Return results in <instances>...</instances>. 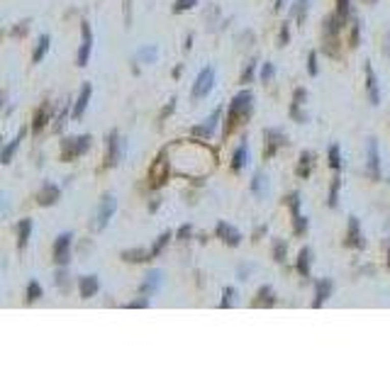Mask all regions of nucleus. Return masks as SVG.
Masks as SVG:
<instances>
[{
    "instance_id": "c9c22d12",
    "label": "nucleus",
    "mask_w": 390,
    "mask_h": 365,
    "mask_svg": "<svg viewBox=\"0 0 390 365\" xmlns=\"http://www.w3.org/2000/svg\"><path fill=\"white\" fill-rule=\"evenodd\" d=\"M285 254H288V243L273 241V258H276V263H285Z\"/></svg>"
},
{
    "instance_id": "aec40b11",
    "label": "nucleus",
    "mask_w": 390,
    "mask_h": 365,
    "mask_svg": "<svg viewBox=\"0 0 390 365\" xmlns=\"http://www.w3.org/2000/svg\"><path fill=\"white\" fill-rule=\"evenodd\" d=\"M159 285H161V270H149L144 275V283H142L139 292L142 295H154L156 290H159Z\"/></svg>"
},
{
    "instance_id": "864d4df0",
    "label": "nucleus",
    "mask_w": 390,
    "mask_h": 365,
    "mask_svg": "<svg viewBox=\"0 0 390 365\" xmlns=\"http://www.w3.org/2000/svg\"><path fill=\"white\" fill-rule=\"evenodd\" d=\"M24 32H27V22H22V27H15V30H12L15 37H17V34H24Z\"/></svg>"
},
{
    "instance_id": "8fccbe9b",
    "label": "nucleus",
    "mask_w": 390,
    "mask_h": 365,
    "mask_svg": "<svg viewBox=\"0 0 390 365\" xmlns=\"http://www.w3.org/2000/svg\"><path fill=\"white\" fill-rule=\"evenodd\" d=\"M288 37H290V24H283L280 27V46L288 44Z\"/></svg>"
},
{
    "instance_id": "6e6d98bb",
    "label": "nucleus",
    "mask_w": 390,
    "mask_h": 365,
    "mask_svg": "<svg viewBox=\"0 0 390 365\" xmlns=\"http://www.w3.org/2000/svg\"><path fill=\"white\" fill-rule=\"evenodd\" d=\"M190 46H193V34H188V39H186V51H188Z\"/></svg>"
},
{
    "instance_id": "473e14b6",
    "label": "nucleus",
    "mask_w": 390,
    "mask_h": 365,
    "mask_svg": "<svg viewBox=\"0 0 390 365\" xmlns=\"http://www.w3.org/2000/svg\"><path fill=\"white\" fill-rule=\"evenodd\" d=\"M156 56H159V49H156V46H144V49H139V51H137V59H139V61H144V64L156 61Z\"/></svg>"
},
{
    "instance_id": "4c0bfd02",
    "label": "nucleus",
    "mask_w": 390,
    "mask_h": 365,
    "mask_svg": "<svg viewBox=\"0 0 390 365\" xmlns=\"http://www.w3.org/2000/svg\"><path fill=\"white\" fill-rule=\"evenodd\" d=\"M44 295V290H42V285L37 283V280H32L30 285H27V302H37V299Z\"/></svg>"
},
{
    "instance_id": "a211bd4d",
    "label": "nucleus",
    "mask_w": 390,
    "mask_h": 365,
    "mask_svg": "<svg viewBox=\"0 0 390 365\" xmlns=\"http://www.w3.org/2000/svg\"><path fill=\"white\" fill-rule=\"evenodd\" d=\"M78 290H81V297H83V299H90L93 295H98V290H100V280H98V275H86V277H81V283H78Z\"/></svg>"
},
{
    "instance_id": "4d7b16f0",
    "label": "nucleus",
    "mask_w": 390,
    "mask_h": 365,
    "mask_svg": "<svg viewBox=\"0 0 390 365\" xmlns=\"http://www.w3.org/2000/svg\"><path fill=\"white\" fill-rule=\"evenodd\" d=\"M388 268H390V246H388Z\"/></svg>"
},
{
    "instance_id": "79ce46f5",
    "label": "nucleus",
    "mask_w": 390,
    "mask_h": 365,
    "mask_svg": "<svg viewBox=\"0 0 390 365\" xmlns=\"http://www.w3.org/2000/svg\"><path fill=\"white\" fill-rule=\"evenodd\" d=\"M273 76H276V66H273L271 61H266V64H264V68H261V80H264V83H268Z\"/></svg>"
},
{
    "instance_id": "2eb2a0df",
    "label": "nucleus",
    "mask_w": 390,
    "mask_h": 365,
    "mask_svg": "<svg viewBox=\"0 0 390 365\" xmlns=\"http://www.w3.org/2000/svg\"><path fill=\"white\" fill-rule=\"evenodd\" d=\"M90 95H93V86H90V83H83V88L78 93L76 102L71 105V117H76L78 120V117L86 112V107H88V102H90Z\"/></svg>"
},
{
    "instance_id": "39448f33",
    "label": "nucleus",
    "mask_w": 390,
    "mask_h": 365,
    "mask_svg": "<svg viewBox=\"0 0 390 365\" xmlns=\"http://www.w3.org/2000/svg\"><path fill=\"white\" fill-rule=\"evenodd\" d=\"M215 68L212 66H205L198 73V78H195V86H193V90H190V95H193V100H200L205 98V95H210V90L215 88Z\"/></svg>"
},
{
    "instance_id": "cd10ccee",
    "label": "nucleus",
    "mask_w": 390,
    "mask_h": 365,
    "mask_svg": "<svg viewBox=\"0 0 390 365\" xmlns=\"http://www.w3.org/2000/svg\"><path fill=\"white\" fill-rule=\"evenodd\" d=\"M307 8H310V0H295L293 8H290V17L298 24L305 22V15H307Z\"/></svg>"
},
{
    "instance_id": "dca6fc26",
    "label": "nucleus",
    "mask_w": 390,
    "mask_h": 365,
    "mask_svg": "<svg viewBox=\"0 0 390 365\" xmlns=\"http://www.w3.org/2000/svg\"><path fill=\"white\" fill-rule=\"evenodd\" d=\"M59 198H61V190L56 188V185H51V183H44V185L39 188V192H37V202H39L42 207H51V205H56Z\"/></svg>"
},
{
    "instance_id": "bb28decb",
    "label": "nucleus",
    "mask_w": 390,
    "mask_h": 365,
    "mask_svg": "<svg viewBox=\"0 0 390 365\" xmlns=\"http://www.w3.org/2000/svg\"><path fill=\"white\" fill-rule=\"evenodd\" d=\"M46 120H49V105H42L39 110L34 112V117H32V132L34 134L42 132V129L46 127Z\"/></svg>"
},
{
    "instance_id": "7c9ffc66",
    "label": "nucleus",
    "mask_w": 390,
    "mask_h": 365,
    "mask_svg": "<svg viewBox=\"0 0 390 365\" xmlns=\"http://www.w3.org/2000/svg\"><path fill=\"white\" fill-rule=\"evenodd\" d=\"M339 190H342V178H334L332 180V188H329V195H327V207H339Z\"/></svg>"
},
{
    "instance_id": "a878e982",
    "label": "nucleus",
    "mask_w": 390,
    "mask_h": 365,
    "mask_svg": "<svg viewBox=\"0 0 390 365\" xmlns=\"http://www.w3.org/2000/svg\"><path fill=\"white\" fill-rule=\"evenodd\" d=\"M268 190V180H266V173L264 171H256L254 178H251V192L256 195V198H264Z\"/></svg>"
},
{
    "instance_id": "603ef678",
    "label": "nucleus",
    "mask_w": 390,
    "mask_h": 365,
    "mask_svg": "<svg viewBox=\"0 0 390 365\" xmlns=\"http://www.w3.org/2000/svg\"><path fill=\"white\" fill-rule=\"evenodd\" d=\"M66 117H68V105H66V107H64V112H61V115L56 117V127H59V129L64 127V120H66Z\"/></svg>"
},
{
    "instance_id": "e433bc0d",
    "label": "nucleus",
    "mask_w": 390,
    "mask_h": 365,
    "mask_svg": "<svg viewBox=\"0 0 390 365\" xmlns=\"http://www.w3.org/2000/svg\"><path fill=\"white\" fill-rule=\"evenodd\" d=\"M305 232H307V217L295 214V217H293V234H295V236H302Z\"/></svg>"
},
{
    "instance_id": "f8f14e48",
    "label": "nucleus",
    "mask_w": 390,
    "mask_h": 365,
    "mask_svg": "<svg viewBox=\"0 0 390 365\" xmlns=\"http://www.w3.org/2000/svg\"><path fill=\"white\" fill-rule=\"evenodd\" d=\"M346 246H351V248H363V246H366V239H363V232H361V224H358L356 217H349Z\"/></svg>"
},
{
    "instance_id": "393cba45",
    "label": "nucleus",
    "mask_w": 390,
    "mask_h": 365,
    "mask_svg": "<svg viewBox=\"0 0 390 365\" xmlns=\"http://www.w3.org/2000/svg\"><path fill=\"white\" fill-rule=\"evenodd\" d=\"M49 44H51V37H49V34H42V37L37 39V46H34V51H32V64H39V61L44 59L46 51H49Z\"/></svg>"
},
{
    "instance_id": "ddd939ff",
    "label": "nucleus",
    "mask_w": 390,
    "mask_h": 365,
    "mask_svg": "<svg viewBox=\"0 0 390 365\" xmlns=\"http://www.w3.org/2000/svg\"><path fill=\"white\" fill-rule=\"evenodd\" d=\"M366 151H368V173L373 180L380 178V154H378V142L376 139H368L366 144Z\"/></svg>"
},
{
    "instance_id": "20e7f679",
    "label": "nucleus",
    "mask_w": 390,
    "mask_h": 365,
    "mask_svg": "<svg viewBox=\"0 0 390 365\" xmlns=\"http://www.w3.org/2000/svg\"><path fill=\"white\" fill-rule=\"evenodd\" d=\"M115 212H117V200L112 192H105L100 200V207H98V214H95V221H93V229H98V232L105 229Z\"/></svg>"
},
{
    "instance_id": "5fc2aeb1",
    "label": "nucleus",
    "mask_w": 390,
    "mask_h": 365,
    "mask_svg": "<svg viewBox=\"0 0 390 365\" xmlns=\"http://www.w3.org/2000/svg\"><path fill=\"white\" fill-rule=\"evenodd\" d=\"M283 5H285V0H273V10H283Z\"/></svg>"
},
{
    "instance_id": "f03ea898",
    "label": "nucleus",
    "mask_w": 390,
    "mask_h": 365,
    "mask_svg": "<svg viewBox=\"0 0 390 365\" xmlns=\"http://www.w3.org/2000/svg\"><path fill=\"white\" fill-rule=\"evenodd\" d=\"M90 144H93V136L90 134H81V136H68L61 142V161H76L78 156L88 154Z\"/></svg>"
},
{
    "instance_id": "f3484780",
    "label": "nucleus",
    "mask_w": 390,
    "mask_h": 365,
    "mask_svg": "<svg viewBox=\"0 0 390 365\" xmlns=\"http://www.w3.org/2000/svg\"><path fill=\"white\" fill-rule=\"evenodd\" d=\"M366 93L371 105H380V88H378V78H376V71L371 68V64H366Z\"/></svg>"
},
{
    "instance_id": "72a5a7b5",
    "label": "nucleus",
    "mask_w": 390,
    "mask_h": 365,
    "mask_svg": "<svg viewBox=\"0 0 390 365\" xmlns=\"http://www.w3.org/2000/svg\"><path fill=\"white\" fill-rule=\"evenodd\" d=\"M327 158H329V166L334 168V171H339L342 168V149L336 144L329 146V154H327Z\"/></svg>"
},
{
    "instance_id": "a18cd8bd",
    "label": "nucleus",
    "mask_w": 390,
    "mask_h": 365,
    "mask_svg": "<svg viewBox=\"0 0 390 365\" xmlns=\"http://www.w3.org/2000/svg\"><path fill=\"white\" fill-rule=\"evenodd\" d=\"M358 39H361V24H354V30H351V37H349V44L351 46H358Z\"/></svg>"
},
{
    "instance_id": "4be33fe9",
    "label": "nucleus",
    "mask_w": 390,
    "mask_h": 365,
    "mask_svg": "<svg viewBox=\"0 0 390 365\" xmlns=\"http://www.w3.org/2000/svg\"><path fill=\"white\" fill-rule=\"evenodd\" d=\"M30 236H32V219H20V224H17V248L20 251L27 248Z\"/></svg>"
},
{
    "instance_id": "c03bdc74",
    "label": "nucleus",
    "mask_w": 390,
    "mask_h": 365,
    "mask_svg": "<svg viewBox=\"0 0 390 365\" xmlns=\"http://www.w3.org/2000/svg\"><path fill=\"white\" fill-rule=\"evenodd\" d=\"M317 71H320V68H317V54L312 51V54L307 56V73H310V76H317Z\"/></svg>"
},
{
    "instance_id": "c756f323",
    "label": "nucleus",
    "mask_w": 390,
    "mask_h": 365,
    "mask_svg": "<svg viewBox=\"0 0 390 365\" xmlns=\"http://www.w3.org/2000/svg\"><path fill=\"white\" fill-rule=\"evenodd\" d=\"M122 258L127 263H144V261H151V254L144 248H132V251H124Z\"/></svg>"
},
{
    "instance_id": "09e8293b",
    "label": "nucleus",
    "mask_w": 390,
    "mask_h": 365,
    "mask_svg": "<svg viewBox=\"0 0 390 365\" xmlns=\"http://www.w3.org/2000/svg\"><path fill=\"white\" fill-rule=\"evenodd\" d=\"M129 310H146L149 307V299H134V302H129L127 304Z\"/></svg>"
},
{
    "instance_id": "f704fd0d",
    "label": "nucleus",
    "mask_w": 390,
    "mask_h": 365,
    "mask_svg": "<svg viewBox=\"0 0 390 365\" xmlns=\"http://www.w3.org/2000/svg\"><path fill=\"white\" fill-rule=\"evenodd\" d=\"M254 76H256V59H251V61L244 66V71H242V83L249 86V83L254 80Z\"/></svg>"
},
{
    "instance_id": "9b49d317",
    "label": "nucleus",
    "mask_w": 390,
    "mask_h": 365,
    "mask_svg": "<svg viewBox=\"0 0 390 365\" xmlns=\"http://www.w3.org/2000/svg\"><path fill=\"white\" fill-rule=\"evenodd\" d=\"M332 290H334V283H332L329 277L317 280V283H315V302H312V307H315V310H320L324 302L332 297Z\"/></svg>"
},
{
    "instance_id": "6ab92c4d",
    "label": "nucleus",
    "mask_w": 390,
    "mask_h": 365,
    "mask_svg": "<svg viewBox=\"0 0 390 365\" xmlns=\"http://www.w3.org/2000/svg\"><path fill=\"white\" fill-rule=\"evenodd\" d=\"M246 163H249V146H246V142H242L232 154V171L234 173H239V171H244L246 168Z\"/></svg>"
},
{
    "instance_id": "6e6552de",
    "label": "nucleus",
    "mask_w": 390,
    "mask_h": 365,
    "mask_svg": "<svg viewBox=\"0 0 390 365\" xmlns=\"http://www.w3.org/2000/svg\"><path fill=\"white\" fill-rule=\"evenodd\" d=\"M81 32H83V42H81V49H78L76 66H86L90 59V51H93V32H90V24L86 20L81 22Z\"/></svg>"
},
{
    "instance_id": "2f4dec72",
    "label": "nucleus",
    "mask_w": 390,
    "mask_h": 365,
    "mask_svg": "<svg viewBox=\"0 0 390 365\" xmlns=\"http://www.w3.org/2000/svg\"><path fill=\"white\" fill-rule=\"evenodd\" d=\"M168 241H171V232H164V234H161V236H159V239H156V241H154V246L149 248V254H151V258H156V256L161 254V251H164V248H166V246H168Z\"/></svg>"
},
{
    "instance_id": "4468645a",
    "label": "nucleus",
    "mask_w": 390,
    "mask_h": 365,
    "mask_svg": "<svg viewBox=\"0 0 390 365\" xmlns=\"http://www.w3.org/2000/svg\"><path fill=\"white\" fill-rule=\"evenodd\" d=\"M215 234H217V239H222L227 246H239V241H242V234L237 232L234 227H229L227 221H217Z\"/></svg>"
},
{
    "instance_id": "ea45409f",
    "label": "nucleus",
    "mask_w": 390,
    "mask_h": 365,
    "mask_svg": "<svg viewBox=\"0 0 390 365\" xmlns=\"http://www.w3.org/2000/svg\"><path fill=\"white\" fill-rule=\"evenodd\" d=\"M305 100H307V90H305V88H295L290 107H302V105H305Z\"/></svg>"
},
{
    "instance_id": "5701e85b",
    "label": "nucleus",
    "mask_w": 390,
    "mask_h": 365,
    "mask_svg": "<svg viewBox=\"0 0 390 365\" xmlns=\"http://www.w3.org/2000/svg\"><path fill=\"white\" fill-rule=\"evenodd\" d=\"M312 166H315V154H310V151H302L300 154V163H298V168H295V173L300 178H310L312 176Z\"/></svg>"
},
{
    "instance_id": "9d476101",
    "label": "nucleus",
    "mask_w": 390,
    "mask_h": 365,
    "mask_svg": "<svg viewBox=\"0 0 390 365\" xmlns=\"http://www.w3.org/2000/svg\"><path fill=\"white\" fill-rule=\"evenodd\" d=\"M264 139H266V149H264V156L266 158H271L280 146L288 144V136H285V132H280V129H266Z\"/></svg>"
},
{
    "instance_id": "b1692460",
    "label": "nucleus",
    "mask_w": 390,
    "mask_h": 365,
    "mask_svg": "<svg viewBox=\"0 0 390 365\" xmlns=\"http://www.w3.org/2000/svg\"><path fill=\"white\" fill-rule=\"evenodd\" d=\"M310 263H312V248H300V254H298V263H295V268H298V273H300L302 277L310 275Z\"/></svg>"
},
{
    "instance_id": "f257e3e1",
    "label": "nucleus",
    "mask_w": 390,
    "mask_h": 365,
    "mask_svg": "<svg viewBox=\"0 0 390 365\" xmlns=\"http://www.w3.org/2000/svg\"><path fill=\"white\" fill-rule=\"evenodd\" d=\"M254 105H256V98H254V93H251V90H242V93H237V95H234L232 105H229L227 122H224V136H229V134H232V129L242 127V124L251 117Z\"/></svg>"
},
{
    "instance_id": "3c124183",
    "label": "nucleus",
    "mask_w": 390,
    "mask_h": 365,
    "mask_svg": "<svg viewBox=\"0 0 390 365\" xmlns=\"http://www.w3.org/2000/svg\"><path fill=\"white\" fill-rule=\"evenodd\" d=\"M173 110H176V98H171V100H168V105H166V107H164V112H161V120H166V117H168V115H171V112H173Z\"/></svg>"
},
{
    "instance_id": "de8ad7c7",
    "label": "nucleus",
    "mask_w": 390,
    "mask_h": 365,
    "mask_svg": "<svg viewBox=\"0 0 390 365\" xmlns=\"http://www.w3.org/2000/svg\"><path fill=\"white\" fill-rule=\"evenodd\" d=\"M336 5H339V8H336V12H339V15H342V17H349V0H336Z\"/></svg>"
},
{
    "instance_id": "49530a36",
    "label": "nucleus",
    "mask_w": 390,
    "mask_h": 365,
    "mask_svg": "<svg viewBox=\"0 0 390 365\" xmlns=\"http://www.w3.org/2000/svg\"><path fill=\"white\" fill-rule=\"evenodd\" d=\"M190 232H193V227H190V224H183L178 229V234H176V239H178V241H188Z\"/></svg>"
},
{
    "instance_id": "0eeeda50",
    "label": "nucleus",
    "mask_w": 390,
    "mask_h": 365,
    "mask_svg": "<svg viewBox=\"0 0 390 365\" xmlns=\"http://www.w3.org/2000/svg\"><path fill=\"white\" fill-rule=\"evenodd\" d=\"M124 156V142L120 132H110L108 134V154H105V166L115 168Z\"/></svg>"
},
{
    "instance_id": "7ed1b4c3",
    "label": "nucleus",
    "mask_w": 390,
    "mask_h": 365,
    "mask_svg": "<svg viewBox=\"0 0 390 365\" xmlns=\"http://www.w3.org/2000/svg\"><path fill=\"white\" fill-rule=\"evenodd\" d=\"M166 149L159 154V158H156L154 163H151V171H149V185L151 188H161L164 183L168 180V173H171V161L166 158Z\"/></svg>"
},
{
    "instance_id": "58836bf2",
    "label": "nucleus",
    "mask_w": 390,
    "mask_h": 365,
    "mask_svg": "<svg viewBox=\"0 0 390 365\" xmlns=\"http://www.w3.org/2000/svg\"><path fill=\"white\" fill-rule=\"evenodd\" d=\"M195 5H198V0H176V3H173V12H176V15H180V12L193 10Z\"/></svg>"
},
{
    "instance_id": "423d86ee",
    "label": "nucleus",
    "mask_w": 390,
    "mask_h": 365,
    "mask_svg": "<svg viewBox=\"0 0 390 365\" xmlns=\"http://www.w3.org/2000/svg\"><path fill=\"white\" fill-rule=\"evenodd\" d=\"M71 241H73V234L71 232H64L56 236L54 241V261L56 266L66 268L68 263H71Z\"/></svg>"
},
{
    "instance_id": "37998d69",
    "label": "nucleus",
    "mask_w": 390,
    "mask_h": 365,
    "mask_svg": "<svg viewBox=\"0 0 390 365\" xmlns=\"http://www.w3.org/2000/svg\"><path fill=\"white\" fill-rule=\"evenodd\" d=\"M237 295L232 288H224V297H222V302H220V307L222 310H227V307H232V297Z\"/></svg>"
},
{
    "instance_id": "1a4fd4ad",
    "label": "nucleus",
    "mask_w": 390,
    "mask_h": 365,
    "mask_svg": "<svg viewBox=\"0 0 390 365\" xmlns=\"http://www.w3.org/2000/svg\"><path fill=\"white\" fill-rule=\"evenodd\" d=\"M220 117H222V107H215V112H212L207 120L202 122V124H198V127H193V136H200V139H210L212 134H215V129H217V124H220Z\"/></svg>"
},
{
    "instance_id": "c85d7f7f",
    "label": "nucleus",
    "mask_w": 390,
    "mask_h": 365,
    "mask_svg": "<svg viewBox=\"0 0 390 365\" xmlns=\"http://www.w3.org/2000/svg\"><path fill=\"white\" fill-rule=\"evenodd\" d=\"M256 304L258 307H273V304H276V290L271 288V285H264V288L258 290Z\"/></svg>"
},
{
    "instance_id": "412c9836",
    "label": "nucleus",
    "mask_w": 390,
    "mask_h": 365,
    "mask_svg": "<svg viewBox=\"0 0 390 365\" xmlns=\"http://www.w3.org/2000/svg\"><path fill=\"white\" fill-rule=\"evenodd\" d=\"M24 134H27V129H20V132H17V136H15V139H12L10 144H8V146H5V149H3V154H0V161H3V163H10V161H12V156H15V151H17V149H20V144H22Z\"/></svg>"
},
{
    "instance_id": "a19ab883",
    "label": "nucleus",
    "mask_w": 390,
    "mask_h": 365,
    "mask_svg": "<svg viewBox=\"0 0 390 365\" xmlns=\"http://www.w3.org/2000/svg\"><path fill=\"white\" fill-rule=\"evenodd\" d=\"M285 202H288L290 210H293V217H295V214H300V192H293V195H288V198H285Z\"/></svg>"
}]
</instances>
